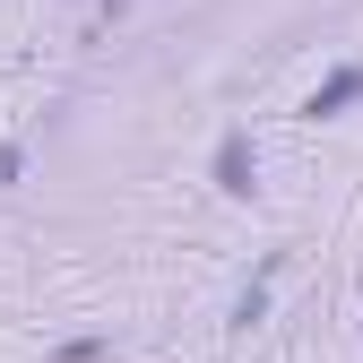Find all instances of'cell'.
Wrapping results in <instances>:
<instances>
[{"label":"cell","mask_w":363,"mask_h":363,"mask_svg":"<svg viewBox=\"0 0 363 363\" xmlns=\"http://www.w3.org/2000/svg\"><path fill=\"white\" fill-rule=\"evenodd\" d=\"M259 320H268V277H242L225 303V329H259Z\"/></svg>","instance_id":"obj_3"},{"label":"cell","mask_w":363,"mask_h":363,"mask_svg":"<svg viewBox=\"0 0 363 363\" xmlns=\"http://www.w3.org/2000/svg\"><path fill=\"white\" fill-rule=\"evenodd\" d=\"M52 363H113V329H86V337H52Z\"/></svg>","instance_id":"obj_4"},{"label":"cell","mask_w":363,"mask_h":363,"mask_svg":"<svg viewBox=\"0 0 363 363\" xmlns=\"http://www.w3.org/2000/svg\"><path fill=\"white\" fill-rule=\"evenodd\" d=\"M26 164H35V156H26V139H0V191H18Z\"/></svg>","instance_id":"obj_5"},{"label":"cell","mask_w":363,"mask_h":363,"mask_svg":"<svg viewBox=\"0 0 363 363\" xmlns=\"http://www.w3.org/2000/svg\"><path fill=\"white\" fill-rule=\"evenodd\" d=\"M303 121H346V113H363V61H337V69H320L303 86V104H294Z\"/></svg>","instance_id":"obj_2"},{"label":"cell","mask_w":363,"mask_h":363,"mask_svg":"<svg viewBox=\"0 0 363 363\" xmlns=\"http://www.w3.org/2000/svg\"><path fill=\"white\" fill-rule=\"evenodd\" d=\"M208 191H216V199H234V208L259 199V139H251V121L216 130V147H208Z\"/></svg>","instance_id":"obj_1"}]
</instances>
